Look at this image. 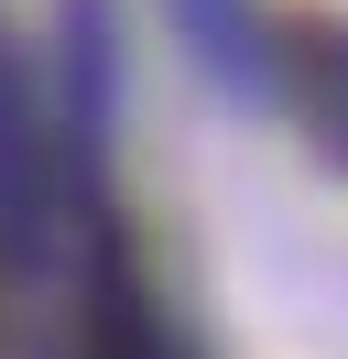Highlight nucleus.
Here are the masks:
<instances>
[{"label":"nucleus","instance_id":"2","mask_svg":"<svg viewBox=\"0 0 348 359\" xmlns=\"http://www.w3.org/2000/svg\"><path fill=\"white\" fill-rule=\"evenodd\" d=\"M174 11H185V22H196V44H207V55H218V66H229V76H250V66H261V44H250V22H239V0H174Z\"/></svg>","mask_w":348,"mask_h":359},{"label":"nucleus","instance_id":"1","mask_svg":"<svg viewBox=\"0 0 348 359\" xmlns=\"http://www.w3.org/2000/svg\"><path fill=\"white\" fill-rule=\"evenodd\" d=\"M294 66H304V109H316V131L348 153V33H304Z\"/></svg>","mask_w":348,"mask_h":359}]
</instances>
